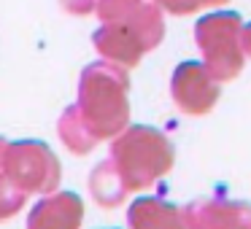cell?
Returning <instances> with one entry per match:
<instances>
[{"instance_id":"obj_1","label":"cell","mask_w":251,"mask_h":229,"mask_svg":"<svg viewBox=\"0 0 251 229\" xmlns=\"http://www.w3.org/2000/svg\"><path fill=\"white\" fill-rule=\"evenodd\" d=\"M130 78L114 62H92L78 81L76 111L95 140H111L130 124Z\"/></svg>"},{"instance_id":"obj_2","label":"cell","mask_w":251,"mask_h":229,"mask_svg":"<svg viewBox=\"0 0 251 229\" xmlns=\"http://www.w3.org/2000/svg\"><path fill=\"white\" fill-rule=\"evenodd\" d=\"M111 162L116 164L122 181L130 191L149 189L176 162V148L165 132L146 124H127L111 137Z\"/></svg>"},{"instance_id":"obj_3","label":"cell","mask_w":251,"mask_h":229,"mask_svg":"<svg viewBox=\"0 0 251 229\" xmlns=\"http://www.w3.org/2000/svg\"><path fill=\"white\" fill-rule=\"evenodd\" d=\"M240 30H243V19L235 11L208 14L195 24V41L202 54V65L219 84L238 78L246 65Z\"/></svg>"},{"instance_id":"obj_4","label":"cell","mask_w":251,"mask_h":229,"mask_svg":"<svg viewBox=\"0 0 251 229\" xmlns=\"http://www.w3.org/2000/svg\"><path fill=\"white\" fill-rule=\"evenodd\" d=\"M0 170L25 194H49L57 191L62 178L60 159L44 140H14L3 146Z\"/></svg>"},{"instance_id":"obj_5","label":"cell","mask_w":251,"mask_h":229,"mask_svg":"<svg viewBox=\"0 0 251 229\" xmlns=\"http://www.w3.org/2000/svg\"><path fill=\"white\" fill-rule=\"evenodd\" d=\"M100 22L122 24L130 33L141 38L146 51L159 46L165 35V22H162V8L154 0H98L95 3Z\"/></svg>"},{"instance_id":"obj_6","label":"cell","mask_w":251,"mask_h":229,"mask_svg":"<svg viewBox=\"0 0 251 229\" xmlns=\"http://www.w3.org/2000/svg\"><path fill=\"white\" fill-rule=\"evenodd\" d=\"M222 94V84L211 76L202 62H181L170 78V97L178 111L189 116H205Z\"/></svg>"},{"instance_id":"obj_7","label":"cell","mask_w":251,"mask_h":229,"mask_svg":"<svg viewBox=\"0 0 251 229\" xmlns=\"http://www.w3.org/2000/svg\"><path fill=\"white\" fill-rule=\"evenodd\" d=\"M192 229H251V202L205 197L184 207Z\"/></svg>"},{"instance_id":"obj_8","label":"cell","mask_w":251,"mask_h":229,"mask_svg":"<svg viewBox=\"0 0 251 229\" xmlns=\"http://www.w3.org/2000/svg\"><path fill=\"white\" fill-rule=\"evenodd\" d=\"M84 202L76 191H49L27 216V229H78Z\"/></svg>"},{"instance_id":"obj_9","label":"cell","mask_w":251,"mask_h":229,"mask_svg":"<svg viewBox=\"0 0 251 229\" xmlns=\"http://www.w3.org/2000/svg\"><path fill=\"white\" fill-rule=\"evenodd\" d=\"M92 44L105 62H114V65L125 68V70L135 68L141 62V57L146 54V46L141 44V38L135 33L111 22H103V27L92 35Z\"/></svg>"},{"instance_id":"obj_10","label":"cell","mask_w":251,"mask_h":229,"mask_svg":"<svg viewBox=\"0 0 251 229\" xmlns=\"http://www.w3.org/2000/svg\"><path fill=\"white\" fill-rule=\"evenodd\" d=\"M130 229H192L186 210L159 197H141L127 210Z\"/></svg>"},{"instance_id":"obj_11","label":"cell","mask_w":251,"mask_h":229,"mask_svg":"<svg viewBox=\"0 0 251 229\" xmlns=\"http://www.w3.org/2000/svg\"><path fill=\"white\" fill-rule=\"evenodd\" d=\"M89 194H92V200L100 207H119L125 202V197L130 194V189L125 186L119 170H116V164L111 159L100 162L92 170V175H89Z\"/></svg>"},{"instance_id":"obj_12","label":"cell","mask_w":251,"mask_h":229,"mask_svg":"<svg viewBox=\"0 0 251 229\" xmlns=\"http://www.w3.org/2000/svg\"><path fill=\"white\" fill-rule=\"evenodd\" d=\"M57 130H60V137L68 146V151H73V154H89L95 146H98V140H95V137L89 135V130L84 127L76 105H71V108L62 111L60 127H57Z\"/></svg>"},{"instance_id":"obj_13","label":"cell","mask_w":251,"mask_h":229,"mask_svg":"<svg viewBox=\"0 0 251 229\" xmlns=\"http://www.w3.org/2000/svg\"><path fill=\"white\" fill-rule=\"evenodd\" d=\"M25 197L27 194H25L22 189H17L6 175L0 173V221L17 216V213L25 207Z\"/></svg>"},{"instance_id":"obj_14","label":"cell","mask_w":251,"mask_h":229,"mask_svg":"<svg viewBox=\"0 0 251 229\" xmlns=\"http://www.w3.org/2000/svg\"><path fill=\"white\" fill-rule=\"evenodd\" d=\"M154 3L173 17H186V14H195L197 8H202L200 0H154Z\"/></svg>"},{"instance_id":"obj_15","label":"cell","mask_w":251,"mask_h":229,"mask_svg":"<svg viewBox=\"0 0 251 229\" xmlns=\"http://www.w3.org/2000/svg\"><path fill=\"white\" fill-rule=\"evenodd\" d=\"M240 46H243V57L251 60V22L243 24V30H240Z\"/></svg>"},{"instance_id":"obj_16","label":"cell","mask_w":251,"mask_h":229,"mask_svg":"<svg viewBox=\"0 0 251 229\" xmlns=\"http://www.w3.org/2000/svg\"><path fill=\"white\" fill-rule=\"evenodd\" d=\"M202 6H222V3H227V0H200Z\"/></svg>"},{"instance_id":"obj_17","label":"cell","mask_w":251,"mask_h":229,"mask_svg":"<svg viewBox=\"0 0 251 229\" xmlns=\"http://www.w3.org/2000/svg\"><path fill=\"white\" fill-rule=\"evenodd\" d=\"M3 146H6V140H3V137H0V154H3Z\"/></svg>"}]
</instances>
